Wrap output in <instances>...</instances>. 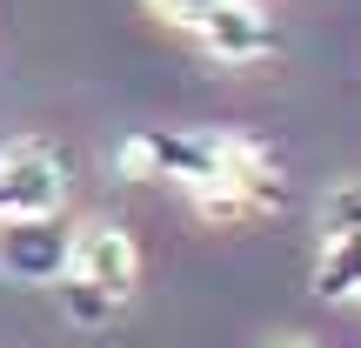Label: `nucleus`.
I'll return each mask as SVG.
<instances>
[{
    "instance_id": "nucleus-1",
    "label": "nucleus",
    "mask_w": 361,
    "mask_h": 348,
    "mask_svg": "<svg viewBox=\"0 0 361 348\" xmlns=\"http://www.w3.org/2000/svg\"><path fill=\"white\" fill-rule=\"evenodd\" d=\"M121 168L180 188L207 221H241L255 208H274V161L228 128H141L134 141H121Z\"/></svg>"
},
{
    "instance_id": "nucleus-2",
    "label": "nucleus",
    "mask_w": 361,
    "mask_h": 348,
    "mask_svg": "<svg viewBox=\"0 0 361 348\" xmlns=\"http://www.w3.org/2000/svg\"><path fill=\"white\" fill-rule=\"evenodd\" d=\"M134 282H141V248H134L128 228H114V221H94V228L74 234V268H67V308L80 315V322H101L114 301L134 295Z\"/></svg>"
},
{
    "instance_id": "nucleus-3",
    "label": "nucleus",
    "mask_w": 361,
    "mask_h": 348,
    "mask_svg": "<svg viewBox=\"0 0 361 348\" xmlns=\"http://www.w3.org/2000/svg\"><path fill=\"white\" fill-rule=\"evenodd\" d=\"M74 268V228L61 215H13L0 221V275L20 288H61Z\"/></svg>"
},
{
    "instance_id": "nucleus-4",
    "label": "nucleus",
    "mask_w": 361,
    "mask_h": 348,
    "mask_svg": "<svg viewBox=\"0 0 361 348\" xmlns=\"http://www.w3.org/2000/svg\"><path fill=\"white\" fill-rule=\"evenodd\" d=\"M67 208V168L47 141L0 148V221L13 215H61Z\"/></svg>"
},
{
    "instance_id": "nucleus-5",
    "label": "nucleus",
    "mask_w": 361,
    "mask_h": 348,
    "mask_svg": "<svg viewBox=\"0 0 361 348\" xmlns=\"http://www.w3.org/2000/svg\"><path fill=\"white\" fill-rule=\"evenodd\" d=\"M188 34L201 40L214 61H261V54H274V20L261 0H214L207 13H194Z\"/></svg>"
},
{
    "instance_id": "nucleus-6",
    "label": "nucleus",
    "mask_w": 361,
    "mask_h": 348,
    "mask_svg": "<svg viewBox=\"0 0 361 348\" xmlns=\"http://www.w3.org/2000/svg\"><path fill=\"white\" fill-rule=\"evenodd\" d=\"M314 295H322V301H361V228L322 234V255H314Z\"/></svg>"
},
{
    "instance_id": "nucleus-7",
    "label": "nucleus",
    "mask_w": 361,
    "mask_h": 348,
    "mask_svg": "<svg viewBox=\"0 0 361 348\" xmlns=\"http://www.w3.org/2000/svg\"><path fill=\"white\" fill-rule=\"evenodd\" d=\"M348 228H361V181H341L322 201V234H348Z\"/></svg>"
},
{
    "instance_id": "nucleus-8",
    "label": "nucleus",
    "mask_w": 361,
    "mask_h": 348,
    "mask_svg": "<svg viewBox=\"0 0 361 348\" xmlns=\"http://www.w3.org/2000/svg\"><path fill=\"white\" fill-rule=\"evenodd\" d=\"M147 7H154V13H168V20H180V27H188L194 13H207V7H214V0H147Z\"/></svg>"
},
{
    "instance_id": "nucleus-9",
    "label": "nucleus",
    "mask_w": 361,
    "mask_h": 348,
    "mask_svg": "<svg viewBox=\"0 0 361 348\" xmlns=\"http://www.w3.org/2000/svg\"><path fill=\"white\" fill-rule=\"evenodd\" d=\"M281 348H308V342H281Z\"/></svg>"
}]
</instances>
